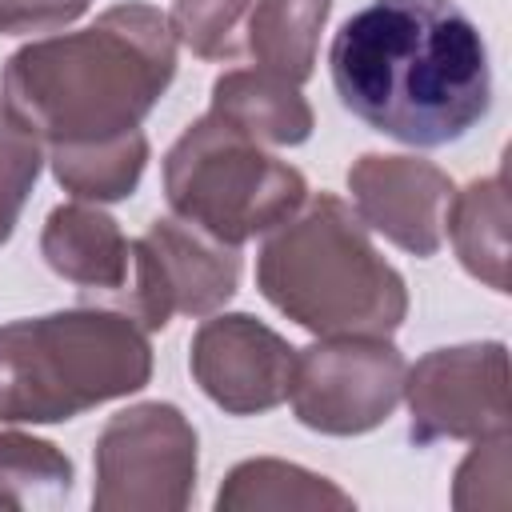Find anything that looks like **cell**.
Returning <instances> with one entry per match:
<instances>
[{
	"mask_svg": "<svg viewBox=\"0 0 512 512\" xmlns=\"http://www.w3.org/2000/svg\"><path fill=\"white\" fill-rule=\"evenodd\" d=\"M96 508H184L196 480V432L168 404L120 412L96 448Z\"/></svg>",
	"mask_w": 512,
	"mask_h": 512,
	"instance_id": "cell-8",
	"label": "cell"
},
{
	"mask_svg": "<svg viewBox=\"0 0 512 512\" xmlns=\"http://www.w3.org/2000/svg\"><path fill=\"white\" fill-rule=\"evenodd\" d=\"M328 68L340 104L368 128L440 148L488 116V44L456 0H368L352 12Z\"/></svg>",
	"mask_w": 512,
	"mask_h": 512,
	"instance_id": "cell-1",
	"label": "cell"
},
{
	"mask_svg": "<svg viewBox=\"0 0 512 512\" xmlns=\"http://www.w3.org/2000/svg\"><path fill=\"white\" fill-rule=\"evenodd\" d=\"M88 0H0V32H44L76 20Z\"/></svg>",
	"mask_w": 512,
	"mask_h": 512,
	"instance_id": "cell-20",
	"label": "cell"
},
{
	"mask_svg": "<svg viewBox=\"0 0 512 512\" xmlns=\"http://www.w3.org/2000/svg\"><path fill=\"white\" fill-rule=\"evenodd\" d=\"M168 204L220 244H240L284 224L304 204V176L260 152L252 136L208 112L164 160Z\"/></svg>",
	"mask_w": 512,
	"mask_h": 512,
	"instance_id": "cell-5",
	"label": "cell"
},
{
	"mask_svg": "<svg viewBox=\"0 0 512 512\" xmlns=\"http://www.w3.org/2000/svg\"><path fill=\"white\" fill-rule=\"evenodd\" d=\"M176 72L168 20L148 4H116L92 28L20 48L0 76L4 108L56 148L132 132Z\"/></svg>",
	"mask_w": 512,
	"mask_h": 512,
	"instance_id": "cell-2",
	"label": "cell"
},
{
	"mask_svg": "<svg viewBox=\"0 0 512 512\" xmlns=\"http://www.w3.org/2000/svg\"><path fill=\"white\" fill-rule=\"evenodd\" d=\"M296 352L252 316H216L192 340L200 388L228 412H264L288 396Z\"/></svg>",
	"mask_w": 512,
	"mask_h": 512,
	"instance_id": "cell-10",
	"label": "cell"
},
{
	"mask_svg": "<svg viewBox=\"0 0 512 512\" xmlns=\"http://www.w3.org/2000/svg\"><path fill=\"white\" fill-rule=\"evenodd\" d=\"M72 488V464L44 440L4 432L0 436V496L20 504H60Z\"/></svg>",
	"mask_w": 512,
	"mask_h": 512,
	"instance_id": "cell-17",
	"label": "cell"
},
{
	"mask_svg": "<svg viewBox=\"0 0 512 512\" xmlns=\"http://www.w3.org/2000/svg\"><path fill=\"white\" fill-rule=\"evenodd\" d=\"M404 388V360L384 336H328L296 352L288 396L296 416L320 432L376 428Z\"/></svg>",
	"mask_w": 512,
	"mask_h": 512,
	"instance_id": "cell-6",
	"label": "cell"
},
{
	"mask_svg": "<svg viewBox=\"0 0 512 512\" xmlns=\"http://www.w3.org/2000/svg\"><path fill=\"white\" fill-rule=\"evenodd\" d=\"M240 280V256L216 236H200L180 220H152V228L132 240V284L120 312L140 320V328H164L172 312L204 316L220 308Z\"/></svg>",
	"mask_w": 512,
	"mask_h": 512,
	"instance_id": "cell-7",
	"label": "cell"
},
{
	"mask_svg": "<svg viewBox=\"0 0 512 512\" xmlns=\"http://www.w3.org/2000/svg\"><path fill=\"white\" fill-rule=\"evenodd\" d=\"M412 440L436 436L492 440L508 432V356L504 344L440 348L408 376Z\"/></svg>",
	"mask_w": 512,
	"mask_h": 512,
	"instance_id": "cell-9",
	"label": "cell"
},
{
	"mask_svg": "<svg viewBox=\"0 0 512 512\" xmlns=\"http://www.w3.org/2000/svg\"><path fill=\"white\" fill-rule=\"evenodd\" d=\"M352 200L360 220L384 232L392 244L432 256L440 248L444 212L452 200V184L440 168L408 156H364L352 172Z\"/></svg>",
	"mask_w": 512,
	"mask_h": 512,
	"instance_id": "cell-11",
	"label": "cell"
},
{
	"mask_svg": "<svg viewBox=\"0 0 512 512\" xmlns=\"http://www.w3.org/2000/svg\"><path fill=\"white\" fill-rule=\"evenodd\" d=\"M140 324L112 308H76L0 328V420H72L148 384Z\"/></svg>",
	"mask_w": 512,
	"mask_h": 512,
	"instance_id": "cell-4",
	"label": "cell"
},
{
	"mask_svg": "<svg viewBox=\"0 0 512 512\" xmlns=\"http://www.w3.org/2000/svg\"><path fill=\"white\" fill-rule=\"evenodd\" d=\"M508 208H504V180H476L472 188H464L460 196L448 200L444 224L456 240V252L464 260V268L480 280H488L496 292H504L508 276Z\"/></svg>",
	"mask_w": 512,
	"mask_h": 512,
	"instance_id": "cell-15",
	"label": "cell"
},
{
	"mask_svg": "<svg viewBox=\"0 0 512 512\" xmlns=\"http://www.w3.org/2000/svg\"><path fill=\"white\" fill-rule=\"evenodd\" d=\"M40 144L36 136L0 104V244L12 236V224L36 184Z\"/></svg>",
	"mask_w": 512,
	"mask_h": 512,
	"instance_id": "cell-19",
	"label": "cell"
},
{
	"mask_svg": "<svg viewBox=\"0 0 512 512\" xmlns=\"http://www.w3.org/2000/svg\"><path fill=\"white\" fill-rule=\"evenodd\" d=\"M256 280L280 312L320 336H388L408 312L404 280L336 196H316L300 220H284Z\"/></svg>",
	"mask_w": 512,
	"mask_h": 512,
	"instance_id": "cell-3",
	"label": "cell"
},
{
	"mask_svg": "<svg viewBox=\"0 0 512 512\" xmlns=\"http://www.w3.org/2000/svg\"><path fill=\"white\" fill-rule=\"evenodd\" d=\"M44 260L64 280L104 292L116 304L132 284V240L120 236L116 220L88 204H60L40 236Z\"/></svg>",
	"mask_w": 512,
	"mask_h": 512,
	"instance_id": "cell-12",
	"label": "cell"
},
{
	"mask_svg": "<svg viewBox=\"0 0 512 512\" xmlns=\"http://www.w3.org/2000/svg\"><path fill=\"white\" fill-rule=\"evenodd\" d=\"M324 16L328 0H256L244 28V52L260 60V72L300 84L312 72V48Z\"/></svg>",
	"mask_w": 512,
	"mask_h": 512,
	"instance_id": "cell-14",
	"label": "cell"
},
{
	"mask_svg": "<svg viewBox=\"0 0 512 512\" xmlns=\"http://www.w3.org/2000/svg\"><path fill=\"white\" fill-rule=\"evenodd\" d=\"M212 112L252 140L300 144L312 132V112L296 84L272 72H228L212 88Z\"/></svg>",
	"mask_w": 512,
	"mask_h": 512,
	"instance_id": "cell-13",
	"label": "cell"
},
{
	"mask_svg": "<svg viewBox=\"0 0 512 512\" xmlns=\"http://www.w3.org/2000/svg\"><path fill=\"white\" fill-rule=\"evenodd\" d=\"M256 0H176L168 28L204 60L244 52V28Z\"/></svg>",
	"mask_w": 512,
	"mask_h": 512,
	"instance_id": "cell-18",
	"label": "cell"
},
{
	"mask_svg": "<svg viewBox=\"0 0 512 512\" xmlns=\"http://www.w3.org/2000/svg\"><path fill=\"white\" fill-rule=\"evenodd\" d=\"M144 160H148V140L136 128L116 136V140H100V144L56 148V156H52L60 184L80 200L128 196L144 172Z\"/></svg>",
	"mask_w": 512,
	"mask_h": 512,
	"instance_id": "cell-16",
	"label": "cell"
}]
</instances>
